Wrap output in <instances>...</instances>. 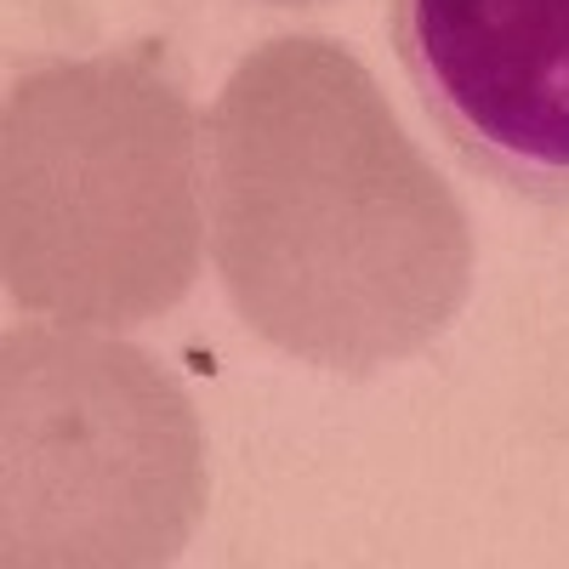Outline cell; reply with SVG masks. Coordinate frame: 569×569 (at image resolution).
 Listing matches in <instances>:
<instances>
[{"mask_svg": "<svg viewBox=\"0 0 569 569\" xmlns=\"http://www.w3.org/2000/svg\"><path fill=\"white\" fill-rule=\"evenodd\" d=\"M206 217L233 313L319 370L421 353L472 284L461 200L370 69L319 34H279L228 74L206 114Z\"/></svg>", "mask_w": 569, "mask_h": 569, "instance_id": "6da1fadb", "label": "cell"}, {"mask_svg": "<svg viewBox=\"0 0 569 569\" xmlns=\"http://www.w3.org/2000/svg\"><path fill=\"white\" fill-rule=\"evenodd\" d=\"M0 273L23 313L142 325L200 273V120L160 40L34 63L0 109Z\"/></svg>", "mask_w": 569, "mask_h": 569, "instance_id": "7a4b0ae2", "label": "cell"}, {"mask_svg": "<svg viewBox=\"0 0 569 569\" xmlns=\"http://www.w3.org/2000/svg\"><path fill=\"white\" fill-rule=\"evenodd\" d=\"M206 512L188 393L131 342L23 325L0 342V558L171 563Z\"/></svg>", "mask_w": 569, "mask_h": 569, "instance_id": "3957f363", "label": "cell"}, {"mask_svg": "<svg viewBox=\"0 0 569 569\" xmlns=\"http://www.w3.org/2000/svg\"><path fill=\"white\" fill-rule=\"evenodd\" d=\"M393 46L467 171L569 211V0H393Z\"/></svg>", "mask_w": 569, "mask_h": 569, "instance_id": "277c9868", "label": "cell"}, {"mask_svg": "<svg viewBox=\"0 0 569 569\" xmlns=\"http://www.w3.org/2000/svg\"><path fill=\"white\" fill-rule=\"evenodd\" d=\"M268 7H319V0H268Z\"/></svg>", "mask_w": 569, "mask_h": 569, "instance_id": "5b68a950", "label": "cell"}]
</instances>
